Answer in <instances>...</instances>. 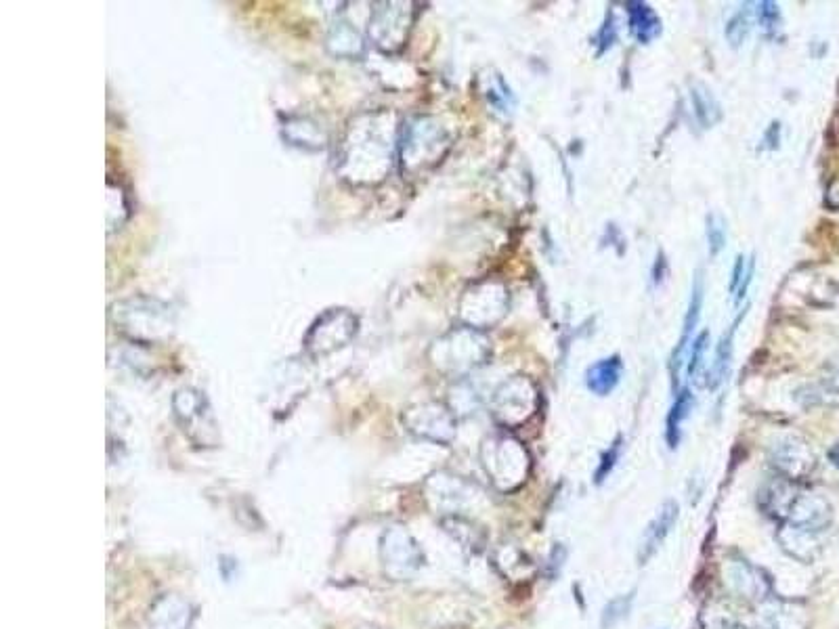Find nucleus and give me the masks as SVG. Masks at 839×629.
<instances>
[{
    "label": "nucleus",
    "instance_id": "4468645a",
    "mask_svg": "<svg viewBox=\"0 0 839 629\" xmlns=\"http://www.w3.org/2000/svg\"><path fill=\"white\" fill-rule=\"evenodd\" d=\"M770 464L783 479L802 483L816 468V455L800 437H783L770 447Z\"/></svg>",
    "mask_w": 839,
    "mask_h": 629
},
{
    "label": "nucleus",
    "instance_id": "a19ab883",
    "mask_svg": "<svg viewBox=\"0 0 839 629\" xmlns=\"http://www.w3.org/2000/svg\"><path fill=\"white\" fill-rule=\"evenodd\" d=\"M779 143H781V122H772L762 137L760 147L774 151V149H779Z\"/></svg>",
    "mask_w": 839,
    "mask_h": 629
},
{
    "label": "nucleus",
    "instance_id": "473e14b6",
    "mask_svg": "<svg viewBox=\"0 0 839 629\" xmlns=\"http://www.w3.org/2000/svg\"><path fill=\"white\" fill-rule=\"evenodd\" d=\"M705 235H707V252L712 258H716L726 248V240H728L726 219L720 212H709L707 214Z\"/></svg>",
    "mask_w": 839,
    "mask_h": 629
},
{
    "label": "nucleus",
    "instance_id": "6ab92c4d",
    "mask_svg": "<svg viewBox=\"0 0 839 629\" xmlns=\"http://www.w3.org/2000/svg\"><path fill=\"white\" fill-rule=\"evenodd\" d=\"M678 514H680V508L674 500H668V502L661 504L655 518L647 525V529H644V533L640 537V546H638V565L640 567L649 565V560L659 552L665 537L672 533L674 525L678 523Z\"/></svg>",
    "mask_w": 839,
    "mask_h": 629
},
{
    "label": "nucleus",
    "instance_id": "0eeeda50",
    "mask_svg": "<svg viewBox=\"0 0 839 629\" xmlns=\"http://www.w3.org/2000/svg\"><path fill=\"white\" fill-rule=\"evenodd\" d=\"M172 411L185 432V437L196 447H217L219 445V424L214 420L212 407L206 395L198 388H179L172 397Z\"/></svg>",
    "mask_w": 839,
    "mask_h": 629
},
{
    "label": "nucleus",
    "instance_id": "2f4dec72",
    "mask_svg": "<svg viewBox=\"0 0 839 629\" xmlns=\"http://www.w3.org/2000/svg\"><path fill=\"white\" fill-rule=\"evenodd\" d=\"M751 7H754L751 3L741 7L733 17L726 21L724 36H726V40L730 42V47H733V49H739L743 42L749 38L751 24H754L751 17H754V13H756V9H751Z\"/></svg>",
    "mask_w": 839,
    "mask_h": 629
},
{
    "label": "nucleus",
    "instance_id": "1a4fd4ad",
    "mask_svg": "<svg viewBox=\"0 0 839 629\" xmlns=\"http://www.w3.org/2000/svg\"><path fill=\"white\" fill-rule=\"evenodd\" d=\"M359 332V317L349 309H330L319 315L309 328L303 344L305 355L313 361L324 359L351 344Z\"/></svg>",
    "mask_w": 839,
    "mask_h": 629
},
{
    "label": "nucleus",
    "instance_id": "bb28decb",
    "mask_svg": "<svg viewBox=\"0 0 839 629\" xmlns=\"http://www.w3.org/2000/svg\"><path fill=\"white\" fill-rule=\"evenodd\" d=\"M691 101L695 118L701 124V128H714L722 120V105L707 86H691Z\"/></svg>",
    "mask_w": 839,
    "mask_h": 629
},
{
    "label": "nucleus",
    "instance_id": "a18cd8bd",
    "mask_svg": "<svg viewBox=\"0 0 839 629\" xmlns=\"http://www.w3.org/2000/svg\"><path fill=\"white\" fill-rule=\"evenodd\" d=\"M728 629H749V627H743V625H730Z\"/></svg>",
    "mask_w": 839,
    "mask_h": 629
},
{
    "label": "nucleus",
    "instance_id": "72a5a7b5",
    "mask_svg": "<svg viewBox=\"0 0 839 629\" xmlns=\"http://www.w3.org/2000/svg\"><path fill=\"white\" fill-rule=\"evenodd\" d=\"M632 604H634V592L621 594V596H615L613 600H609L605 604V609H602L600 627L602 629L617 627L623 619H628V615L632 611Z\"/></svg>",
    "mask_w": 839,
    "mask_h": 629
},
{
    "label": "nucleus",
    "instance_id": "37998d69",
    "mask_svg": "<svg viewBox=\"0 0 839 629\" xmlns=\"http://www.w3.org/2000/svg\"><path fill=\"white\" fill-rule=\"evenodd\" d=\"M665 277H668V260H665V254L663 252H659L657 254V260H655V265H653V284L655 286H661L663 281H665Z\"/></svg>",
    "mask_w": 839,
    "mask_h": 629
},
{
    "label": "nucleus",
    "instance_id": "a211bd4d",
    "mask_svg": "<svg viewBox=\"0 0 839 629\" xmlns=\"http://www.w3.org/2000/svg\"><path fill=\"white\" fill-rule=\"evenodd\" d=\"M703 294H705V286H703V273L697 271L695 279H693V288H691V300H688V309L684 315V323H682V336L676 344V349L672 353V363H670V370H672V382L674 388L680 380V372L684 370L686 365V357H688V349H691V342L695 340L693 334L697 330V323L701 317V309H703Z\"/></svg>",
    "mask_w": 839,
    "mask_h": 629
},
{
    "label": "nucleus",
    "instance_id": "393cba45",
    "mask_svg": "<svg viewBox=\"0 0 839 629\" xmlns=\"http://www.w3.org/2000/svg\"><path fill=\"white\" fill-rule=\"evenodd\" d=\"M628 11V24L632 36L640 42V45H651V42L661 34V17L655 13V9L647 3H640V0H630L626 5Z\"/></svg>",
    "mask_w": 839,
    "mask_h": 629
},
{
    "label": "nucleus",
    "instance_id": "c03bdc74",
    "mask_svg": "<svg viewBox=\"0 0 839 629\" xmlns=\"http://www.w3.org/2000/svg\"><path fill=\"white\" fill-rule=\"evenodd\" d=\"M829 462H831L835 468H839V443H835V445L829 449Z\"/></svg>",
    "mask_w": 839,
    "mask_h": 629
},
{
    "label": "nucleus",
    "instance_id": "ea45409f",
    "mask_svg": "<svg viewBox=\"0 0 839 629\" xmlns=\"http://www.w3.org/2000/svg\"><path fill=\"white\" fill-rule=\"evenodd\" d=\"M754 273H756V258H754V256H749L747 273H745V277H743V284H741V288H739V290H737V294H735V307H737V309L743 305V300H745V296H747V290H749V286H751V281H754Z\"/></svg>",
    "mask_w": 839,
    "mask_h": 629
},
{
    "label": "nucleus",
    "instance_id": "4c0bfd02",
    "mask_svg": "<svg viewBox=\"0 0 839 629\" xmlns=\"http://www.w3.org/2000/svg\"><path fill=\"white\" fill-rule=\"evenodd\" d=\"M615 38H617V26H615V19H613V15H609V17H607V21H605V26H602V30H600V32H598V36H596L598 55H602L605 51H609V49L613 47Z\"/></svg>",
    "mask_w": 839,
    "mask_h": 629
},
{
    "label": "nucleus",
    "instance_id": "9b49d317",
    "mask_svg": "<svg viewBox=\"0 0 839 629\" xmlns=\"http://www.w3.org/2000/svg\"><path fill=\"white\" fill-rule=\"evenodd\" d=\"M540 407V395L535 386L525 378L504 382L491 399V414L504 428L527 424Z\"/></svg>",
    "mask_w": 839,
    "mask_h": 629
},
{
    "label": "nucleus",
    "instance_id": "9d476101",
    "mask_svg": "<svg viewBox=\"0 0 839 629\" xmlns=\"http://www.w3.org/2000/svg\"><path fill=\"white\" fill-rule=\"evenodd\" d=\"M424 552L416 537L401 525L384 529L380 537V565L386 577L407 581L424 567Z\"/></svg>",
    "mask_w": 839,
    "mask_h": 629
},
{
    "label": "nucleus",
    "instance_id": "412c9836",
    "mask_svg": "<svg viewBox=\"0 0 839 629\" xmlns=\"http://www.w3.org/2000/svg\"><path fill=\"white\" fill-rule=\"evenodd\" d=\"M745 315H747V309H743V313L733 321V325H730V328L722 334V338L716 346V357H714L712 365H709L707 370H703V374H701L703 376V382H701L703 388L718 390L724 384V380L728 376V370H730V361H733V351H735L733 340H735L739 323L743 321Z\"/></svg>",
    "mask_w": 839,
    "mask_h": 629
},
{
    "label": "nucleus",
    "instance_id": "c756f323",
    "mask_svg": "<svg viewBox=\"0 0 839 629\" xmlns=\"http://www.w3.org/2000/svg\"><path fill=\"white\" fill-rule=\"evenodd\" d=\"M131 216V204L120 185L107 183V233H116Z\"/></svg>",
    "mask_w": 839,
    "mask_h": 629
},
{
    "label": "nucleus",
    "instance_id": "f257e3e1",
    "mask_svg": "<svg viewBox=\"0 0 839 629\" xmlns=\"http://www.w3.org/2000/svg\"><path fill=\"white\" fill-rule=\"evenodd\" d=\"M399 133L389 112H363L355 116L336 151L338 177L353 187L382 183L397 158Z\"/></svg>",
    "mask_w": 839,
    "mask_h": 629
},
{
    "label": "nucleus",
    "instance_id": "79ce46f5",
    "mask_svg": "<svg viewBox=\"0 0 839 629\" xmlns=\"http://www.w3.org/2000/svg\"><path fill=\"white\" fill-rule=\"evenodd\" d=\"M565 560H567V548L563 544H556L554 550H552V554H550V562H548L550 577H554L556 573H561V569L565 565Z\"/></svg>",
    "mask_w": 839,
    "mask_h": 629
},
{
    "label": "nucleus",
    "instance_id": "6e6552de",
    "mask_svg": "<svg viewBox=\"0 0 839 629\" xmlns=\"http://www.w3.org/2000/svg\"><path fill=\"white\" fill-rule=\"evenodd\" d=\"M368 19V38L372 45L384 53L395 55L399 53L407 38H410L414 19H416V5L414 3H374Z\"/></svg>",
    "mask_w": 839,
    "mask_h": 629
},
{
    "label": "nucleus",
    "instance_id": "4be33fe9",
    "mask_svg": "<svg viewBox=\"0 0 839 629\" xmlns=\"http://www.w3.org/2000/svg\"><path fill=\"white\" fill-rule=\"evenodd\" d=\"M326 49L330 55L340 59H361L365 55V38L363 34L347 19H336L330 26Z\"/></svg>",
    "mask_w": 839,
    "mask_h": 629
},
{
    "label": "nucleus",
    "instance_id": "7ed1b4c3",
    "mask_svg": "<svg viewBox=\"0 0 839 629\" xmlns=\"http://www.w3.org/2000/svg\"><path fill=\"white\" fill-rule=\"evenodd\" d=\"M114 330L133 344H160L177 330V315L166 302L152 296L122 298L110 307Z\"/></svg>",
    "mask_w": 839,
    "mask_h": 629
},
{
    "label": "nucleus",
    "instance_id": "f8f14e48",
    "mask_svg": "<svg viewBox=\"0 0 839 629\" xmlns=\"http://www.w3.org/2000/svg\"><path fill=\"white\" fill-rule=\"evenodd\" d=\"M405 430L416 439L449 445L456 439V414L443 403H418L407 407L401 414Z\"/></svg>",
    "mask_w": 839,
    "mask_h": 629
},
{
    "label": "nucleus",
    "instance_id": "c9c22d12",
    "mask_svg": "<svg viewBox=\"0 0 839 629\" xmlns=\"http://www.w3.org/2000/svg\"><path fill=\"white\" fill-rule=\"evenodd\" d=\"M621 451H623V437L619 435L611 445H609V449L602 453V458H600V464H598V468H596V472H594V483L596 485H602L605 483L607 479H609V474L613 472V468L617 466V462H619V458H621Z\"/></svg>",
    "mask_w": 839,
    "mask_h": 629
},
{
    "label": "nucleus",
    "instance_id": "423d86ee",
    "mask_svg": "<svg viewBox=\"0 0 839 629\" xmlns=\"http://www.w3.org/2000/svg\"><path fill=\"white\" fill-rule=\"evenodd\" d=\"M489 357V342L472 328H460L439 338L430 346V359L447 374H466L477 370Z\"/></svg>",
    "mask_w": 839,
    "mask_h": 629
},
{
    "label": "nucleus",
    "instance_id": "ddd939ff",
    "mask_svg": "<svg viewBox=\"0 0 839 629\" xmlns=\"http://www.w3.org/2000/svg\"><path fill=\"white\" fill-rule=\"evenodd\" d=\"M506 313V292L498 284L470 288L460 302V317L472 330H483Z\"/></svg>",
    "mask_w": 839,
    "mask_h": 629
},
{
    "label": "nucleus",
    "instance_id": "2eb2a0df",
    "mask_svg": "<svg viewBox=\"0 0 839 629\" xmlns=\"http://www.w3.org/2000/svg\"><path fill=\"white\" fill-rule=\"evenodd\" d=\"M424 493H426L430 508H433L437 514H441V518H445V516H456L464 512V508L470 502L472 487L464 483L460 476L437 472L426 481Z\"/></svg>",
    "mask_w": 839,
    "mask_h": 629
},
{
    "label": "nucleus",
    "instance_id": "b1692460",
    "mask_svg": "<svg viewBox=\"0 0 839 629\" xmlns=\"http://www.w3.org/2000/svg\"><path fill=\"white\" fill-rule=\"evenodd\" d=\"M623 376V361L619 355L600 359L586 370V386L590 393L598 397H607L617 388Z\"/></svg>",
    "mask_w": 839,
    "mask_h": 629
},
{
    "label": "nucleus",
    "instance_id": "7c9ffc66",
    "mask_svg": "<svg viewBox=\"0 0 839 629\" xmlns=\"http://www.w3.org/2000/svg\"><path fill=\"white\" fill-rule=\"evenodd\" d=\"M496 567L506 575V577H527L533 571V562L531 558L516 546H502L496 552Z\"/></svg>",
    "mask_w": 839,
    "mask_h": 629
},
{
    "label": "nucleus",
    "instance_id": "cd10ccee",
    "mask_svg": "<svg viewBox=\"0 0 839 629\" xmlns=\"http://www.w3.org/2000/svg\"><path fill=\"white\" fill-rule=\"evenodd\" d=\"M695 405V399L691 395V390L682 388L680 393L676 395V401L670 409L668 414V428H665V439H668L670 449H676L680 443V432H682V424L684 420L691 416V409Z\"/></svg>",
    "mask_w": 839,
    "mask_h": 629
},
{
    "label": "nucleus",
    "instance_id": "f704fd0d",
    "mask_svg": "<svg viewBox=\"0 0 839 629\" xmlns=\"http://www.w3.org/2000/svg\"><path fill=\"white\" fill-rule=\"evenodd\" d=\"M707 344H709V332L703 330L693 342H691V349H688V357H686V376L691 380H697V376L703 372V357L707 351Z\"/></svg>",
    "mask_w": 839,
    "mask_h": 629
},
{
    "label": "nucleus",
    "instance_id": "58836bf2",
    "mask_svg": "<svg viewBox=\"0 0 839 629\" xmlns=\"http://www.w3.org/2000/svg\"><path fill=\"white\" fill-rule=\"evenodd\" d=\"M747 263H749V258H745L743 254H739L737 256V260H735V267H733V273H730V281H728V294H737V290L741 288V284H743V277H745V273H747Z\"/></svg>",
    "mask_w": 839,
    "mask_h": 629
},
{
    "label": "nucleus",
    "instance_id": "5701e85b",
    "mask_svg": "<svg viewBox=\"0 0 839 629\" xmlns=\"http://www.w3.org/2000/svg\"><path fill=\"white\" fill-rule=\"evenodd\" d=\"M282 137L305 151H319L328 145L326 130L307 116H288L282 124Z\"/></svg>",
    "mask_w": 839,
    "mask_h": 629
},
{
    "label": "nucleus",
    "instance_id": "dca6fc26",
    "mask_svg": "<svg viewBox=\"0 0 839 629\" xmlns=\"http://www.w3.org/2000/svg\"><path fill=\"white\" fill-rule=\"evenodd\" d=\"M724 583L730 592L747 602H766L772 596L770 577L745 558H733L726 562Z\"/></svg>",
    "mask_w": 839,
    "mask_h": 629
},
{
    "label": "nucleus",
    "instance_id": "f03ea898",
    "mask_svg": "<svg viewBox=\"0 0 839 629\" xmlns=\"http://www.w3.org/2000/svg\"><path fill=\"white\" fill-rule=\"evenodd\" d=\"M758 504L766 516L779 520L781 525H798L823 533L833 520V506L823 495L783 476L760 489Z\"/></svg>",
    "mask_w": 839,
    "mask_h": 629
},
{
    "label": "nucleus",
    "instance_id": "c85d7f7f",
    "mask_svg": "<svg viewBox=\"0 0 839 629\" xmlns=\"http://www.w3.org/2000/svg\"><path fill=\"white\" fill-rule=\"evenodd\" d=\"M481 80H483V95L493 110H498L500 114H510L514 110L516 99L510 91V86L506 84V80L498 72H491L489 76H483Z\"/></svg>",
    "mask_w": 839,
    "mask_h": 629
},
{
    "label": "nucleus",
    "instance_id": "f3484780",
    "mask_svg": "<svg viewBox=\"0 0 839 629\" xmlns=\"http://www.w3.org/2000/svg\"><path fill=\"white\" fill-rule=\"evenodd\" d=\"M196 606L179 594H162L149 606L147 629H191Z\"/></svg>",
    "mask_w": 839,
    "mask_h": 629
},
{
    "label": "nucleus",
    "instance_id": "aec40b11",
    "mask_svg": "<svg viewBox=\"0 0 839 629\" xmlns=\"http://www.w3.org/2000/svg\"><path fill=\"white\" fill-rule=\"evenodd\" d=\"M777 541L785 554L804 562V565H810L821 554V531L798 525H781L777 531Z\"/></svg>",
    "mask_w": 839,
    "mask_h": 629
},
{
    "label": "nucleus",
    "instance_id": "e433bc0d",
    "mask_svg": "<svg viewBox=\"0 0 839 629\" xmlns=\"http://www.w3.org/2000/svg\"><path fill=\"white\" fill-rule=\"evenodd\" d=\"M756 17L760 21L762 30L768 36H777V32L781 30V24H783L781 9H779L777 3H770V0H764V3H758L756 5Z\"/></svg>",
    "mask_w": 839,
    "mask_h": 629
},
{
    "label": "nucleus",
    "instance_id": "39448f33",
    "mask_svg": "<svg viewBox=\"0 0 839 629\" xmlns=\"http://www.w3.org/2000/svg\"><path fill=\"white\" fill-rule=\"evenodd\" d=\"M481 462L491 485L502 493L516 491L527 483L531 470L529 453L521 441L508 435L485 439L481 447Z\"/></svg>",
    "mask_w": 839,
    "mask_h": 629
},
{
    "label": "nucleus",
    "instance_id": "a878e982",
    "mask_svg": "<svg viewBox=\"0 0 839 629\" xmlns=\"http://www.w3.org/2000/svg\"><path fill=\"white\" fill-rule=\"evenodd\" d=\"M441 525L451 537L458 541L462 548H466L470 552H481L485 548L483 529L472 523V520L466 518L464 514L445 516V518H441Z\"/></svg>",
    "mask_w": 839,
    "mask_h": 629
},
{
    "label": "nucleus",
    "instance_id": "20e7f679",
    "mask_svg": "<svg viewBox=\"0 0 839 629\" xmlns=\"http://www.w3.org/2000/svg\"><path fill=\"white\" fill-rule=\"evenodd\" d=\"M447 130L433 118H414L401 126L397 158L405 175L433 168L449 149Z\"/></svg>",
    "mask_w": 839,
    "mask_h": 629
}]
</instances>
